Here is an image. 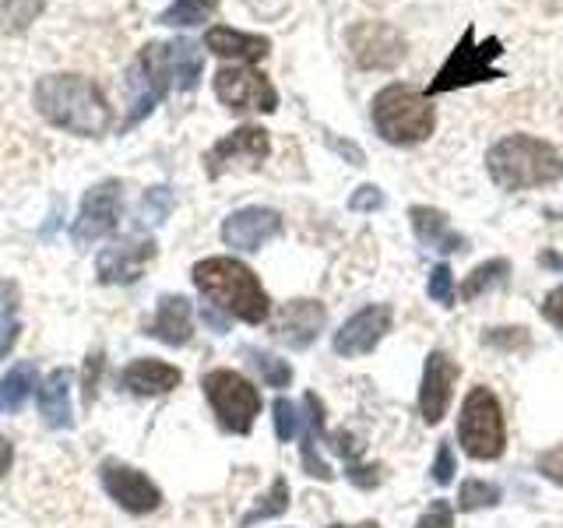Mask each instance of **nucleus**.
I'll list each match as a JSON object with an SVG mask.
<instances>
[{"label": "nucleus", "instance_id": "1", "mask_svg": "<svg viewBox=\"0 0 563 528\" xmlns=\"http://www.w3.org/2000/svg\"><path fill=\"white\" fill-rule=\"evenodd\" d=\"M35 110L53 128L78 138H102L110 131L113 113L102 88L81 75H46L35 85Z\"/></svg>", "mask_w": 563, "mask_h": 528}, {"label": "nucleus", "instance_id": "2", "mask_svg": "<svg viewBox=\"0 0 563 528\" xmlns=\"http://www.w3.org/2000/svg\"><path fill=\"white\" fill-rule=\"evenodd\" d=\"M194 286L211 307L236 317L243 324H264L272 314V299L257 275L236 257H205L194 264Z\"/></svg>", "mask_w": 563, "mask_h": 528}, {"label": "nucleus", "instance_id": "3", "mask_svg": "<svg viewBox=\"0 0 563 528\" xmlns=\"http://www.w3.org/2000/svg\"><path fill=\"white\" fill-rule=\"evenodd\" d=\"M486 169L500 190L550 187L563 176V155L542 138L507 134L486 152Z\"/></svg>", "mask_w": 563, "mask_h": 528}, {"label": "nucleus", "instance_id": "4", "mask_svg": "<svg viewBox=\"0 0 563 528\" xmlns=\"http://www.w3.org/2000/svg\"><path fill=\"white\" fill-rule=\"evenodd\" d=\"M374 128L387 145H419L437 128L430 99L416 92L412 85H387L374 96Z\"/></svg>", "mask_w": 563, "mask_h": 528}, {"label": "nucleus", "instance_id": "5", "mask_svg": "<svg viewBox=\"0 0 563 528\" xmlns=\"http://www.w3.org/2000/svg\"><path fill=\"white\" fill-rule=\"evenodd\" d=\"M500 57H504V43L497 40V35H489L486 43H479V40H475V29L468 25L462 32V40L454 43L451 57L440 64L437 78L427 88V99L454 92V88H468V85H483V81L504 78V70L497 67Z\"/></svg>", "mask_w": 563, "mask_h": 528}, {"label": "nucleus", "instance_id": "6", "mask_svg": "<svg viewBox=\"0 0 563 528\" xmlns=\"http://www.w3.org/2000/svg\"><path fill=\"white\" fill-rule=\"evenodd\" d=\"M457 440L468 458L475 462H497L507 448V427L504 409L489 387H472L462 402V416H457Z\"/></svg>", "mask_w": 563, "mask_h": 528}, {"label": "nucleus", "instance_id": "7", "mask_svg": "<svg viewBox=\"0 0 563 528\" xmlns=\"http://www.w3.org/2000/svg\"><path fill=\"white\" fill-rule=\"evenodd\" d=\"M205 395L229 433H251L261 416V392L236 370H211L201 381Z\"/></svg>", "mask_w": 563, "mask_h": 528}, {"label": "nucleus", "instance_id": "8", "mask_svg": "<svg viewBox=\"0 0 563 528\" xmlns=\"http://www.w3.org/2000/svg\"><path fill=\"white\" fill-rule=\"evenodd\" d=\"M169 85H173L169 43H148L137 53L128 75V120H123V131H131L137 120H145L155 110V102L169 92Z\"/></svg>", "mask_w": 563, "mask_h": 528}, {"label": "nucleus", "instance_id": "9", "mask_svg": "<svg viewBox=\"0 0 563 528\" xmlns=\"http://www.w3.org/2000/svg\"><path fill=\"white\" fill-rule=\"evenodd\" d=\"M120 208H123V187L120 180H102L81 198L78 219L70 226V240L78 246H92L106 233H113L120 222Z\"/></svg>", "mask_w": 563, "mask_h": 528}, {"label": "nucleus", "instance_id": "10", "mask_svg": "<svg viewBox=\"0 0 563 528\" xmlns=\"http://www.w3.org/2000/svg\"><path fill=\"white\" fill-rule=\"evenodd\" d=\"M216 96L229 106L233 113H275L278 110V92L275 85L251 67H222L216 75Z\"/></svg>", "mask_w": 563, "mask_h": 528}, {"label": "nucleus", "instance_id": "11", "mask_svg": "<svg viewBox=\"0 0 563 528\" xmlns=\"http://www.w3.org/2000/svg\"><path fill=\"white\" fill-rule=\"evenodd\" d=\"M272 152V138L264 128H236L233 134H225L222 141L208 148L205 155V169L211 180H219L222 173L236 169V166H261Z\"/></svg>", "mask_w": 563, "mask_h": 528}, {"label": "nucleus", "instance_id": "12", "mask_svg": "<svg viewBox=\"0 0 563 528\" xmlns=\"http://www.w3.org/2000/svg\"><path fill=\"white\" fill-rule=\"evenodd\" d=\"M391 321H395V314L387 304H369L356 310L339 331H334V352L345 360L366 356V352H374L384 334L391 331Z\"/></svg>", "mask_w": 563, "mask_h": 528}, {"label": "nucleus", "instance_id": "13", "mask_svg": "<svg viewBox=\"0 0 563 528\" xmlns=\"http://www.w3.org/2000/svg\"><path fill=\"white\" fill-rule=\"evenodd\" d=\"M349 50L352 61L366 70H384L395 67L405 57V40L395 25L387 22H360L349 32Z\"/></svg>", "mask_w": 563, "mask_h": 528}, {"label": "nucleus", "instance_id": "14", "mask_svg": "<svg viewBox=\"0 0 563 528\" xmlns=\"http://www.w3.org/2000/svg\"><path fill=\"white\" fill-rule=\"evenodd\" d=\"M152 257H155L152 237H120L96 261L99 282H106V286H131V282L141 278Z\"/></svg>", "mask_w": 563, "mask_h": 528}, {"label": "nucleus", "instance_id": "15", "mask_svg": "<svg viewBox=\"0 0 563 528\" xmlns=\"http://www.w3.org/2000/svg\"><path fill=\"white\" fill-rule=\"evenodd\" d=\"M454 384H457V363L448 352L433 349L427 363H422V384H419V416L427 427H437L448 416Z\"/></svg>", "mask_w": 563, "mask_h": 528}, {"label": "nucleus", "instance_id": "16", "mask_svg": "<svg viewBox=\"0 0 563 528\" xmlns=\"http://www.w3.org/2000/svg\"><path fill=\"white\" fill-rule=\"evenodd\" d=\"M102 475V486L106 493L123 507L131 510V515H152V510L163 504V493H158V486L148 480L145 472H137L131 465H120V462H102L99 469Z\"/></svg>", "mask_w": 563, "mask_h": 528}, {"label": "nucleus", "instance_id": "17", "mask_svg": "<svg viewBox=\"0 0 563 528\" xmlns=\"http://www.w3.org/2000/svg\"><path fill=\"white\" fill-rule=\"evenodd\" d=\"M282 233V216L275 208H240L222 222V240L233 251H261L264 243Z\"/></svg>", "mask_w": 563, "mask_h": 528}, {"label": "nucleus", "instance_id": "18", "mask_svg": "<svg viewBox=\"0 0 563 528\" xmlns=\"http://www.w3.org/2000/svg\"><path fill=\"white\" fill-rule=\"evenodd\" d=\"M324 321H328L324 304H317V299H292V304H286L275 314L272 331H275V339L286 342L289 349H307L317 342Z\"/></svg>", "mask_w": 563, "mask_h": 528}, {"label": "nucleus", "instance_id": "19", "mask_svg": "<svg viewBox=\"0 0 563 528\" xmlns=\"http://www.w3.org/2000/svg\"><path fill=\"white\" fill-rule=\"evenodd\" d=\"M409 219H412V229L422 246H430L437 254H457V251H468V240L462 233H454L448 216L440 208H430V205H416L409 208Z\"/></svg>", "mask_w": 563, "mask_h": 528}, {"label": "nucleus", "instance_id": "20", "mask_svg": "<svg viewBox=\"0 0 563 528\" xmlns=\"http://www.w3.org/2000/svg\"><path fill=\"white\" fill-rule=\"evenodd\" d=\"M303 444H299V454H303V469H307V475H313V480H321V483H331L334 480V472H331V465L321 458V451H317V440H328V433H324V402L317 398L313 392H307L303 395Z\"/></svg>", "mask_w": 563, "mask_h": 528}, {"label": "nucleus", "instance_id": "21", "mask_svg": "<svg viewBox=\"0 0 563 528\" xmlns=\"http://www.w3.org/2000/svg\"><path fill=\"white\" fill-rule=\"evenodd\" d=\"M205 46L216 53V57H225V61H243V64H254V61H264L272 50V40L268 35H251V32H240V29H208L205 35Z\"/></svg>", "mask_w": 563, "mask_h": 528}, {"label": "nucleus", "instance_id": "22", "mask_svg": "<svg viewBox=\"0 0 563 528\" xmlns=\"http://www.w3.org/2000/svg\"><path fill=\"white\" fill-rule=\"evenodd\" d=\"M180 381H184L180 370L163 363V360H134L128 370H123V377H120V384L128 387L131 395H141V398L166 395Z\"/></svg>", "mask_w": 563, "mask_h": 528}, {"label": "nucleus", "instance_id": "23", "mask_svg": "<svg viewBox=\"0 0 563 528\" xmlns=\"http://www.w3.org/2000/svg\"><path fill=\"white\" fill-rule=\"evenodd\" d=\"M148 334H155V339L166 342V345H187L190 334H194L187 299L184 296H163V299H158V310H155V321H152Z\"/></svg>", "mask_w": 563, "mask_h": 528}, {"label": "nucleus", "instance_id": "24", "mask_svg": "<svg viewBox=\"0 0 563 528\" xmlns=\"http://www.w3.org/2000/svg\"><path fill=\"white\" fill-rule=\"evenodd\" d=\"M40 413L46 419V427L67 430L75 422L70 413V370H53L40 387Z\"/></svg>", "mask_w": 563, "mask_h": 528}, {"label": "nucleus", "instance_id": "25", "mask_svg": "<svg viewBox=\"0 0 563 528\" xmlns=\"http://www.w3.org/2000/svg\"><path fill=\"white\" fill-rule=\"evenodd\" d=\"M169 64H173V81H176V88L190 92V88L198 85V78H201L205 57H201V50L194 46L190 40H176V43H169Z\"/></svg>", "mask_w": 563, "mask_h": 528}, {"label": "nucleus", "instance_id": "26", "mask_svg": "<svg viewBox=\"0 0 563 528\" xmlns=\"http://www.w3.org/2000/svg\"><path fill=\"white\" fill-rule=\"evenodd\" d=\"M219 11V0H173V4L158 14V22L184 29V25H201Z\"/></svg>", "mask_w": 563, "mask_h": 528}, {"label": "nucleus", "instance_id": "27", "mask_svg": "<svg viewBox=\"0 0 563 528\" xmlns=\"http://www.w3.org/2000/svg\"><path fill=\"white\" fill-rule=\"evenodd\" d=\"M32 384H35V370L32 366H14L8 377H0V413H18L25 405L29 392H32Z\"/></svg>", "mask_w": 563, "mask_h": 528}, {"label": "nucleus", "instance_id": "28", "mask_svg": "<svg viewBox=\"0 0 563 528\" xmlns=\"http://www.w3.org/2000/svg\"><path fill=\"white\" fill-rule=\"evenodd\" d=\"M286 507H289V483H286V475H275L272 490L264 493V497L240 518V528H251V525H257L264 518H278Z\"/></svg>", "mask_w": 563, "mask_h": 528}, {"label": "nucleus", "instance_id": "29", "mask_svg": "<svg viewBox=\"0 0 563 528\" xmlns=\"http://www.w3.org/2000/svg\"><path fill=\"white\" fill-rule=\"evenodd\" d=\"M18 331H22V324H18V289L14 282L0 278V360L11 352Z\"/></svg>", "mask_w": 563, "mask_h": 528}, {"label": "nucleus", "instance_id": "30", "mask_svg": "<svg viewBox=\"0 0 563 528\" xmlns=\"http://www.w3.org/2000/svg\"><path fill=\"white\" fill-rule=\"evenodd\" d=\"M507 272H510V264H507L504 257L479 264V268H475V272L465 278V286H462V299L468 304V299L483 296L486 289H493V286H504V282H507Z\"/></svg>", "mask_w": 563, "mask_h": 528}, {"label": "nucleus", "instance_id": "31", "mask_svg": "<svg viewBox=\"0 0 563 528\" xmlns=\"http://www.w3.org/2000/svg\"><path fill=\"white\" fill-rule=\"evenodd\" d=\"M43 8H46V0H0V29L22 32L43 14Z\"/></svg>", "mask_w": 563, "mask_h": 528}, {"label": "nucleus", "instance_id": "32", "mask_svg": "<svg viewBox=\"0 0 563 528\" xmlns=\"http://www.w3.org/2000/svg\"><path fill=\"white\" fill-rule=\"evenodd\" d=\"M500 504V486L486 480H465L457 490V510H483Z\"/></svg>", "mask_w": 563, "mask_h": 528}, {"label": "nucleus", "instance_id": "33", "mask_svg": "<svg viewBox=\"0 0 563 528\" xmlns=\"http://www.w3.org/2000/svg\"><path fill=\"white\" fill-rule=\"evenodd\" d=\"M251 363L261 370V377H264V384H268V387H289V381H292V366H289L286 360L272 356V352H257V349H251Z\"/></svg>", "mask_w": 563, "mask_h": 528}, {"label": "nucleus", "instance_id": "34", "mask_svg": "<svg viewBox=\"0 0 563 528\" xmlns=\"http://www.w3.org/2000/svg\"><path fill=\"white\" fill-rule=\"evenodd\" d=\"M272 413H275V433H278L282 444H289L292 437L303 433V416H299V409L289 398H275Z\"/></svg>", "mask_w": 563, "mask_h": 528}, {"label": "nucleus", "instance_id": "35", "mask_svg": "<svg viewBox=\"0 0 563 528\" xmlns=\"http://www.w3.org/2000/svg\"><path fill=\"white\" fill-rule=\"evenodd\" d=\"M427 293H430L433 304H440V307H454V275H451L448 264H437V268L430 272Z\"/></svg>", "mask_w": 563, "mask_h": 528}, {"label": "nucleus", "instance_id": "36", "mask_svg": "<svg viewBox=\"0 0 563 528\" xmlns=\"http://www.w3.org/2000/svg\"><path fill=\"white\" fill-rule=\"evenodd\" d=\"M169 208H173V194L166 187H152L145 194V201H141V211H145L148 222H163L169 216Z\"/></svg>", "mask_w": 563, "mask_h": 528}, {"label": "nucleus", "instance_id": "37", "mask_svg": "<svg viewBox=\"0 0 563 528\" xmlns=\"http://www.w3.org/2000/svg\"><path fill=\"white\" fill-rule=\"evenodd\" d=\"M483 345L493 349H528V334L525 328H493L483 334Z\"/></svg>", "mask_w": 563, "mask_h": 528}, {"label": "nucleus", "instance_id": "38", "mask_svg": "<svg viewBox=\"0 0 563 528\" xmlns=\"http://www.w3.org/2000/svg\"><path fill=\"white\" fill-rule=\"evenodd\" d=\"M536 469H539L550 483L563 486V444H560V448H550V451H542V454L536 458Z\"/></svg>", "mask_w": 563, "mask_h": 528}, {"label": "nucleus", "instance_id": "39", "mask_svg": "<svg viewBox=\"0 0 563 528\" xmlns=\"http://www.w3.org/2000/svg\"><path fill=\"white\" fill-rule=\"evenodd\" d=\"M433 483H440V486H448L451 480H454V472H457V465H454V451H451V444L448 440H440V448H437V462H433Z\"/></svg>", "mask_w": 563, "mask_h": 528}, {"label": "nucleus", "instance_id": "40", "mask_svg": "<svg viewBox=\"0 0 563 528\" xmlns=\"http://www.w3.org/2000/svg\"><path fill=\"white\" fill-rule=\"evenodd\" d=\"M416 528H454V510L448 501H433L427 507V515L416 521Z\"/></svg>", "mask_w": 563, "mask_h": 528}, {"label": "nucleus", "instance_id": "41", "mask_svg": "<svg viewBox=\"0 0 563 528\" xmlns=\"http://www.w3.org/2000/svg\"><path fill=\"white\" fill-rule=\"evenodd\" d=\"M384 205V194H380V187H360L356 194H352V198H349V208L352 211H377Z\"/></svg>", "mask_w": 563, "mask_h": 528}, {"label": "nucleus", "instance_id": "42", "mask_svg": "<svg viewBox=\"0 0 563 528\" xmlns=\"http://www.w3.org/2000/svg\"><path fill=\"white\" fill-rule=\"evenodd\" d=\"M542 317H545V321H550L553 328L563 331V286H556L550 296L542 299Z\"/></svg>", "mask_w": 563, "mask_h": 528}, {"label": "nucleus", "instance_id": "43", "mask_svg": "<svg viewBox=\"0 0 563 528\" xmlns=\"http://www.w3.org/2000/svg\"><path fill=\"white\" fill-rule=\"evenodd\" d=\"M11 458H14L11 440H8V437H0V480H4V475H8V469H11Z\"/></svg>", "mask_w": 563, "mask_h": 528}, {"label": "nucleus", "instance_id": "44", "mask_svg": "<svg viewBox=\"0 0 563 528\" xmlns=\"http://www.w3.org/2000/svg\"><path fill=\"white\" fill-rule=\"evenodd\" d=\"M539 264H542V268H556V272H563V257H560L556 251H542V254H539Z\"/></svg>", "mask_w": 563, "mask_h": 528}, {"label": "nucleus", "instance_id": "45", "mask_svg": "<svg viewBox=\"0 0 563 528\" xmlns=\"http://www.w3.org/2000/svg\"><path fill=\"white\" fill-rule=\"evenodd\" d=\"M328 528H380L377 521H363V525H328Z\"/></svg>", "mask_w": 563, "mask_h": 528}]
</instances>
